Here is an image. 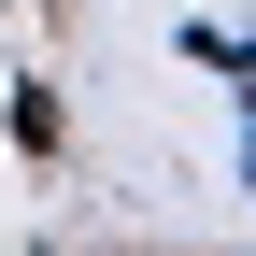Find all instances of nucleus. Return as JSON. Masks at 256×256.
I'll return each mask as SVG.
<instances>
[{"instance_id":"f257e3e1","label":"nucleus","mask_w":256,"mask_h":256,"mask_svg":"<svg viewBox=\"0 0 256 256\" xmlns=\"http://www.w3.org/2000/svg\"><path fill=\"white\" fill-rule=\"evenodd\" d=\"M57 128H72V114H57V86H14V142H28V156H57Z\"/></svg>"},{"instance_id":"f03ea898","label":"nucleus","mask_w":256,"mask_h":256,"mask_svg":"<svg viewBox=\"0 0 256 256\" xmlns=\"http://www.w3.org/2000/svg\"><path fill=\"white\" fill-rule=\"evenodd\" d=\"M242 185H256V114H242Z\"/></svg>"}]
</instances>
